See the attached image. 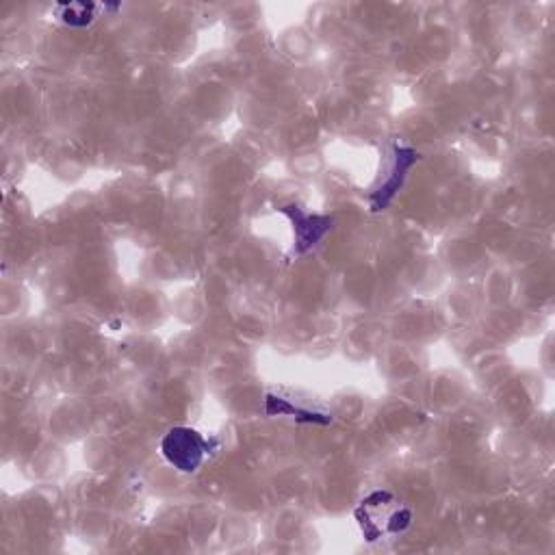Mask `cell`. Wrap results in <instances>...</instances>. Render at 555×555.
I'll return each mask as SVG.
<instances>
[{
	"label": "cell",
	"instance_id": "277c9868",
	"mask_svg": "<svg viewBox=\"0 0 555 555\" xmlns=\"http://www.w3.org/2000/svg\"><path fill=\"white\" fill-rule=\"evenodd\" d=\"M267 415H293L298 421H306V423H330L328 415H321V412H311V410H304L289 404L287 399L276 397V395H269L267 397Z\"/></svg>",
	"mask_w": 555,
	"mask_h": 555
},
{
	"label": "cell",
	"instance_id": "3957f363",
	"mask_svg": "<svg viewBox=\"0 0 555 555\" xmlns=\"http://www.w3.org/2000/svg\"><path fill=\"white\" fill-rule=\"evenodd\" d=\"M417 161H419V152L417 150L406 148V146H395L391 176L384 180V185L376 193H373V198H371L373 211H384L386 206H389V202L395 198V193L399 191V187H402L404 178H406V172Z\"/></svg>",
	"mask_w": 555,
	"mask_h": 555
},
{
	"label": "cell",
	"instance_id": "7a4b0ae2",
	"mask_svg": "<svg viewBox=\"0 0 555 555\" xmlns=\"http://www.w3.org/2000/svg\"><path fill=\"white\" fill-rule=\"evenodd\" d=\"M280 213H285L287 217H291L293 222V230H295V254H304L324 239L330 228H332V219L326 215H311L304 213L300 206L289 204L282 206Z\"/></svg>",
	"mask_w": 555,
	"mask_h": 555
},
{
	"label": "cell",
	"instance_id": "6da1fadb",
	"mask_svg": "<svg viewBox=\"0 0 555 555\" xmlns=\"http://www.w3.org/2000/svg\"><path fill=\"white\" fill-rule=\"evenodd\" d=\"M217 447V441H206L196 430L178 425L163 436L161 454L174 469L183 473H193L202 467L204 458Z\"/></svg>",
	"mask_w": 555,
	"mask_h": 555
},
{
	"label": "cell",
	"instance_id": "5b68a950",
	"mask_svg": "<svg viewBox=\"0 0 555 555\" xmlns=\"http://www.w3.org/2000/svg\"><path fill=\"white\" fill-rule=\"evenodd\" d=\"M59 11V18L61 22H66L68 27H87V24H92L98 18V9L96 5H89V3H63L57 5Z\"/></svg>",
	"mask_w": 555,
	"mask_h": 555
}]
</instances>
